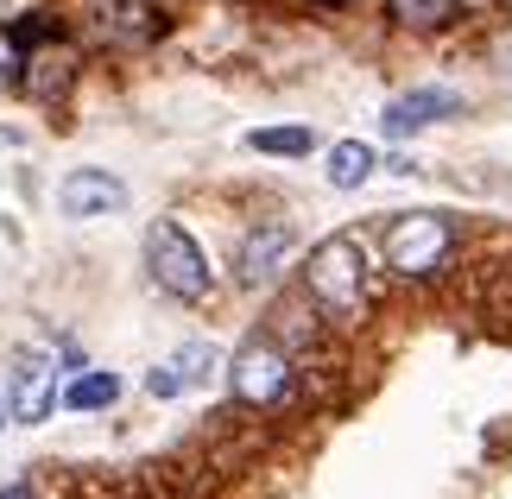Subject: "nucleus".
<instances>
[{"label":"nucleus","instance_id":"obj_2","mask_svg":"<svg viewBox=\"0 0 512 499\" xmlns=\"http://www.w3.org/2000/svg\"><path fill=\"white\" fill-rule=\"evenodd\" d=\"M146 272H152L159 291L184 297V304H203L209 285H215L209 259H203V247H196V234L184 222H152L146 228Z\"/></svg>","mask_w":512,"mask_h":499},{"label":"nucleus","instance_id":"obj_8","mask_svg":"<svg viewBox=\"0 0 512 499\" xmlns=\"http://www.w3.org/2000/svg\"><path fill=\"white\" fill-rule=\"evenodd\" d=\"M443 114H462V95H456V89H411V95H392L380 121H386V133H392V139H405V133L437 127Z\"/></svg>","mask_w":512,"mask_h":499},{"label":"nucleus","instance_id":"obj_18","mask_svg":"<svg viewBox=\"0 0 512 499\" xmlns=\"http://www.w3.org/2000/svg\"><path fill=\"white\" fill-rule=\"evenodd\" d=\"M7 417H13V411H7V405H0V430H7Z\"/></svg>","mask_w":512,"mask_h":499},{"label":"nucleus","instance_id":"obj_15","mask_svg":"<svg viewBox=\"0 0 512 499\" xmlns=\"http://www.w3.org/2000/svg\"><path fill=\"white\" fill-rule=\"evenodd\" d=\"M146 392H152V398H184V392H190V373H184V361L171 354L165 367H152V373H146Z\"/></svg>","mask_w":512,"mask_h":499},{"label":"nucleus","instance_id":"obj_16","mask_svg":"<svg viewBox=\"0 0 512 499\" xmlns=\"http://www.w3.org/2000/svg\"><path fill=\"white\" fill-rule=\"evenodd\" d=\"M19 76H26V51H19L13 32H0V89H13Z\"/></svg>","mask_w":512,"mask_h":499},{"label":"nucleus","instance_id":"obj_1","mask_svg":"<svg viewBox=\"0 0 512 499\" xmlns=\"http://www.w3.org/2000/svg\"><path fill=\"white\" fill-rule=\"evenodd\" d=\"M304 291L323 316H361L367 304V253L354 234H329L304 259Z\"/></svg>","mask_w":512,"mask_h":499},{"label":"nucleus","instance_id":"obj_3","mask_svg":"<svg viewBox=\"0 0 512 499\" xmlns=\"http://www.w3.org/2000/svg\"><path fill=\"white\" fill-rule=\"evenodd\" d=\"M456 253V222L437 209H418V215H399L386 228V266L399 278H430L437 266H449Z\"/></svg>","mask_w":512,"mask_h":499},{"label":"nucleus","instance_id":"obj_19","mask_svg":"<svg viewBox=\"0 0 512 499\" xmlns=\"http://www.w3.org/2000/svg\"><path fill=\"white\" fill-rule=\"evenodd\" d=\"M336 7H342V0H336Z\"/></svg>","mask_w":512,"mask_h":499},{"label":"nucleus","instance_id":"obj_11","mask_svg":"<svg viewBox=\"0 0 512 499\" xmlns=\"http://www.w3.org/2000/svg\"><path fill=\"white\" fill-rule=\"evenodd\" d=\"M373 165H380V158H373V146L367 139H342V146H329V184L336 190H361L367 177H373Z\"/></svg>","mask_w":512,"mask_h":499},{"label":"nucleus","instance_id":"obj_5","mask_svg":"<svg viewBox=\"0 0 512 499\" xmlns=\"http://www.w3.org/2000/svg\"><path fill=\"white\" fill-rule=\"evenodd\" d=\"M7 386H13V405H7L13 424H45L51 405H57V361L45 348H19Z\"/></svg>","mask_w":512,"mask_h":499},{"label":"nucleus","instance_id":"obj_4","mask_svg":"<svg viewBox=\"0 0 512 499\" xmlns=\"http://www.w3.org/2000/svg\"><path fill=\"white\" fill-rule=\"evenodd\" d=\"M228 386L241 405L253 411H266V405H279V398L291 392V354L279 342H266V335H253V342L228 361Z\"/></svg>","mask_w":512,"mask_h":499},{"label":"nucleus","instance_id":"obj_13","mask_svg":"<svg viewBox=\"0 0 512 499\" xmlns=\"http://www.w3.org/2000/svg\"><path fill=\"white\" fill-rule=\"evenodd\" d=\"M114 398H121V379H114V373H76L70 386H64V405L70 411H108Z\"/></svg>","mask_w":512,"mask_h":499},{"label":"nucleus","instance_id":"obj_9","mask_svg":"<svg viewBox=\"0 0 512 499\" xmlns=\"http://www.w3.org/2000/svg\"><path fill=\"white\" fill-rule=\"evenodd\" d=\"M70 76H76V51L70 45H45V51L26 57V76H19V83L32 89V102L57 108V102H64V89H70Z\"/></svg>","mask_w":512,"mask_h":499},{"label":"nucleus","instance_id":"obj_6","mask_svg":"<svg viewBox=\"0 0 512 499\" xmlns=\"http://www.w3.org/2000/svg\"><path fill=\"white\" fill-rule=\"evenodd\" d=\"M291 253H298V234H291L285 222H260L241 241V253H234V278H241L247 291H260V285H272V278L291 266Z\"/></svg>","mask_w":512,"mask_h":499},{"label":"nucleus","instance_id":"obj_17","mask_svg":"<svg viewBox=\"0 0 512 499\" xmlns=\"http://www.w3.org/2000/svg\"><path fill=\"white\" fill-rule=\"evenodd\" d=\"M0 499H38V493H32L26 481H19V487H0Z\"/></svg>","mask_w":512,"mask_h":499},{"label":"nucleus","instance_id":"obj_7","mask_svg":"<svg viewBox=\"0 0 512 499\" xmlns=\"http://www.w3.org/2000/svg\"><path fill=\"white\" fill-rule=\"evenodd\" d=\"M57 209L70 215V222H95V215H121L127 209V184L114 171H95V165H83V171H70L64 184H57Z\"/></svg>","mask_w":512,"mask_h":499},{"label":"nucleus","instance_id":"obj_12","mask_svg":"<svg viewBox=\"0 0 512 499\" xmlns=\"http://www.w3.org/2000/svg\"><path fill=\"white\" fill-rule=\"evenodd\" d=\"M386 19L411 32H437L449 19H462V0H386Z\"/></svg>","mask_w":512,"mask_h":499},{"label":"nucleus","instance_id":"obj_10","mask_svg":"<svg viewBox=\"0 0 512 499\" xmlns=\"http://www.w3.org/2000/svg\"><path fill=\"white\" fill-rule=\"evenodd\" d=\"M159 32H165V13L146 7V0H114V7H102V38H114V45H152Z\"/></svg>","mask_w":512,"mask_h":499},{"label":"nucleus","instance_id":"obj_14","mask_svg":"<svg viewBox=\"0 0 512 499\" xmlns=\"http://www.w3.org/2000/svg\"><path fill=\"white\" fill-rule=\"evenodd\" d=\"M247 146L266 152V158H304L310 146H317V133H310V127H253Z\"/></svg>","mask_w":512,"mask_h":499}]
</instances>
